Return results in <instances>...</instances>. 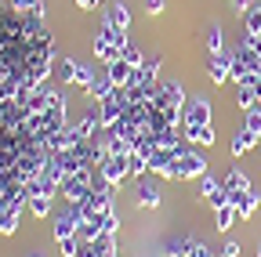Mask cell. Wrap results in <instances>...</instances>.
Masks as SVG:
<instances>
[{
  "label": "cell",
  "instance_id": "cell-36",
  "mask_svg": "<svg viewBox=\"0 0 261 257\" xmlns=\"http://www.w3.org/2000/svg\"><path fill=\"white\" fill-rule=\"evenodd\" d=\"M33 257H44V253H33Z\"/></svg>",
  "mask_w": 261,
  "mask_h": 257
},
{
  "label": "cell",
  "instance_id": "cell-13",
  "mask_svg": "<svg viewBox=\"0 0 261 257\" xmlns=\"http://www.w3.org/2000/svg\"><path fill=\"white\" fill-rule=\"evenodd\" d=\"M106 73H109V80H113V87H116V91H123V87L135 83V69H130L123 58H120V62H113V66H106Z\"/></svg>",
  "mask_w": 261,
  "mask_h": 257
},
{
  "label": "cell",
  "instance_id": "cell-34",
  "mask_svg": "<svg viewBox=\"0 0 261 257\" xmlns=\"http://www.w3.org/2000/svg\"><path fill=\"white\" fill-rule=\"evenodd\" d=\"M102 4H106V0H76V8H80V11H98Z\"/></svg>",
  "mask_w": 261,
  "mask_h": 257
},
{
  "label": "cell",
  "instance_id": "cell-33",
  "mask_svg": "<svg viewBox=\"0 0 261 257\" xmlns=\"http://www.w3.org/2000/svg\"><path fill=\"white\" fill-rule=\"evenodd\" d=\"M218 253H221V257H240V243H236V239H225Z\"/></svg>",
  "mask_w": 261,
  "mask_h": 257
},
{
  "label": "cell",
  "instance_id": "cell-14",
  "mask_svg": "<svg viewBox=\"0 0 261 257\" xmlns=\"http://www.w3.org/2000/svg\"><path fill=\"white\" fill-rule=\"evenodd\" d=\"M94 37H102V40H109V44H116V47L130 44V40H127V29L113 25V22H109V15H102V22H98V33H94Z\"/></svg>",
  "mask_w": 261,
  "mask_h": 257
},
{
  "label": "cell",
  "instance_id": "cell-11",
  "mask_svg": "<svg viewBox=\"0 0 261 257\" xmlns=\"http://www.w3.org/2000/svg\"><path fill=\"white\" fill-rule=\"evenodd\" d=\"M181 134H185V141L196 145V149H211V145H214V123H203V127H185V123H181Z\"/></svg>",
  "mask_w": 261,
  "mask_h": 257
},
{
  "label": "cell",
  "instance_id": "cell-28",
  "mask_svg": "<svg viewBox=\"0 0 261 257\" xmlns=\"http://www.w3.org/2000/svg\"><path fill=\"white\" fill-rule=\"evenodd\" d=\"M240 47L250 51L254 58H261V33H243V37H240Z\"/></svg>",
  "mask_w": 261,
  "mask_h": 257
},
{
  "label": "cell",
  "instance_id": "cell-22",
  "mask_svg": "<svg viewBox=\"0 0 261 257\" xmlns=\"http://www.w3.org/2000/svg\"><path fill=\"white\" fill-rule=\"evenodd\" d=\"M106 15H109V22H113V25L130 29V11H127L123 4H109V8H106Z\"/></svg>",
  "mask_w": 261,
  "mask_h": 257
},
{
  "label": "cell",
  "instance_id": "cell-10",
  "mask_svg": "<svg viewBox=\"0 0 261 257\" xmlns=\"http://www.w3.org/2000/svg\"><path fill=\"white\" fill-rule=\"evenodd\" d=\"M228 69H232V51L211 54V62H207V80H214V83H225V80H228Z\"/></svg>",
  "mask_w": 261,
  "mask_h": 257
},
{
  "label": "cell",
  "instance_id": "cell-20",
  "mask_svg": "<svg viewBox=\"0 0 261 257\" xmlns=\"http://www.w3.org/2000/svg\"><path fill=\"white\" fill-rule=\"evenodd\" d=\"M51 203H55V196H29L25 210H29L33 217H47V214H51Z\"/></svg>",
  "mask_w": 261,
  "mask_h": 257
},
{
  "label": "cell",
  "instance_id": "cell-17",
  "mask_svg": "<svg viewBox=\"0 0 261 257\" xmlns=\"http://www.w3.org/2000/svg\"><path fill=\"white\" fill-rule=\"evenodd\" d=\"M4 4L11 8V11H18V15H33V18H44V0H4Z\"/></svg>",
  "mask_w": 261,
  "mask_h": 257
},
{
  "label": "cell",
  "instance_id": "cell-8",
  "mask_svg": "<svg viewBox=\"0 0 261 257\" xmlns=\"http://www.w3.org/2000/svg\"><path fill=\"white\" fill-rule=\"evenodd\" d=\"M113 91H116V87H113L109 73L102 69V73H94V80H91V83L84 87V98H87V102H106V98H109Z\"/></svg>",
  "mask_w": 261,
  "mask_h": 257
},
{
  "label": "cell",
  "instance_id": "cell-25",
  "mask_svg": "<svg viewBox=\"0 0 261 257\" xmlns=\"http://www.w3.org/2000/svg\"><path fill=\"white\" fill-rule=\"evenodd\" d=\"M138 207L156 210V207H160V192H156V188H149V185H142V188H138Z\"/></svg>",
  "mask_w": 261,
  "mask_h": 257
},
{
  "label": "cell",
  "instance_id": "cell-31",
  "mask_svg": "<svg viewBox=\"0 0 261 257\" xmlns=\"http://www.w3.org/2000/svg\"><path fill=\"white\" fill-rule=\"evenodd\" d=\"M243 127H250V131H257V134H261V105H254V109H247V112H243Z\"/></svg>",
  "mask_w": 261,
  "mask_h": 257
},
{
  "label": "cell",
  "instance_id": "cell-1",
  "mask_svg": "<svg viewBox=\"0 0 261 257\" xmlns=\"http://www.w3.org/2000/svg\"><path fill=\"white\" fill-rule=\"evenodd\" d=\"M203 174H207V159H203L200 149H185V152H178L174 170H171V181H200Z\"/></svg>",
  "mask_w": 261,
  "mask_h": 257
},
{
  "label": "cell",
  "instance_id": "cell-3",
  "mask_svg": "<svg viewBox=\"0 0 261 257\" xmlns=\"http://www.w3.org/2000/svg\"><path fill=\"white\" fill-rule=\"evenodd\" d=\"M221 181H225V188H228V203H236V207L243 203V196H250V192H254V188H250V178H247L240 167H232Z\"/></svg>",
  "mask_w": 261,
  "mask_h": 257
},
{
  "label": "cell",
  "instance_id": "cell-21",
  "mask_svg": "<svg viewBox=\"0 0 261 257\" xmlns=\"http://www.w3.org/2000/svg\"><path fill=\"white\" fill-rule=\"evenodd\" d=\"M240 22H243V33H261V8L250 4V8L240 15Z\"/></svg>",
  "mask_w": 261,
  "mask_h": 257
},
{
  "label": "cell",
  "instance_id": "cell-6",
  "mask_svg": "<svg viewBox=\"0 0 261 257\" xmlns=\"http://www.w3.org/2000/svg\"><path fill=\"white\" fill-rule=\"evenodd\" d=\"M185 127H203V123H214V109H211V102L207 98H192V102H185V120H181Z\"/></svg>",
  "mask_w": 261,
  "mask_h": 257
},
{
  "label": "cell",
  "instance_id": "cell-35",
  "mask_svg": "<svg viewBox=\"0 0 261 257\" xmlns=\"http://www.w3.org/2000/svg\"><path fill=\"white\" fill-rule=\"evenodd\" d=\"M228 4H232V11H236V15H243V11L254 4V0H228Z\"/></svg>",
  "mask_w": 261,
  "mask_h": 257
},
{
  "label": "cell",
  "instance_id": "cell-18",
  "mask_svg": "<svg viewBox=\"0 0 261 257\" xmlns=\"http://www.w3.org/2000/svg\"><path fill=\"white\" fill-rule=\"evenodd\" d=\"M55 69H58V80L69 87V83H76V73H80V62L76 58H58L55 62Z\"/></svg>",
  "mask_w": 261,
  "mask_h": 257
},
{
  "label": "cell",
  "instance_id": "cell-12",
  "mask_svg": "<svg viewBox=\"0 0 261 257\" xmlns=\"http://www.w3.org/2000/svg\"><path fill=\"white\" fill-rule=\"evenodd\" d=\"M98 174H102L106 181H113V185H120L123 178H130V170H127V156H109L102 167H98Z\"/></svg>",
  "mask_w": 261,
  "mask_h": 257
},
{
  "label": "cell",
  "instance_id": "cell-2",
  "mask_svg": "<svg viewBox=\"0 0 261 257\" xmlns=\"http://www.w3.org/2000/svg\"><path fill=\"white\" fill-rule=\"evenodd\" d=\"M94 170H98V167H80V170H73L69 178L62 181V199H65V203H80L84 196H91Z\"/></svg>",
  "mask_w": 261,
  "mask_h": 257
},
{
  "label": "cell",
  "instance_id": "cell-30",
  "mask_svg": "<svg viewBox=\"0 0 261 257\" xmlns=\"http://www.w3.org/2000/svg\"><path fill=\"white\" fill-rule=\"evenodd\" d=\"M98 257H116V236H98Z\"/></svg>",
  "mask_w": 261,
  "mask_h": 257
},
{
  "label": "cell",
  "instance_id": "cell-37",
  "mask_svg": "<svg viewBox=\"0 0 261 257\" xmlns=\"http://www.w3.org/2000/svg\"><path fill=\"white\" fill-rule=\"evenodd\" d=\"M257 257H261V246H257Z\"/></svg>",
  "mask_w": 261,
  "mask_h": 257
},
{
  "label": "cell",
  "instance_id": "cell-4",
  "mask_svg": "<svg viewBox=\"0 0 261 257\" xmlns=\"http://www.w3.org/2000/svg\"><path fill=\"white\" fill-rule=\"evenodd\" d=\"M200 196L211 203V210H218V207L228 203V188H225V181H218L214 174H203V178H200Z\"/></svg>",
  "mask_w": 261,
  "mask_h": 257
},
{
  "label": "cell",
  "instance_id": "cell-19",
  "mask_svg": "<svg viewBox=\"0 0 261 257\" xmlns=\"http://www.w3.org/2000/svg\"><path fill=\"white\" fill-rule=\"evenodd\" d=\"M18 207H0V236H15L18 232Z\"/></svg>",
  "mask_w": 261,
  "mask_h": 257
},
{
  "label": "cell",
  "instance_id": "cell-29",
  "mask_svg": "<svg viewBox=\"0 0 261 257\" xmlns=\"http://www.w3.org/2000/svg\"><path fill=\"white\" fill-rule=\"evenodd\" d=\"M257 203H261V196H257V192H250V196H243V203L236 207V210H240V217H254Z\"/></svg>",
  "mask_w": 261,
  "mask_h": 257
},
{
  "label": "cell",
  "instance_id": "cell-26",
  "mask_svg": "<svg viewBox=\"0 0 261 257\" xmlns=\"http://www.w3.org/2000/svg\"><path fill=\"white\" fill-rule=\"evenodd\" d=\"M98 221H102V236H116V232H120V217H116L113 207L102 210V217H98Z\"/></svg>",
  "mask_w": 261,
  "mask_h": 257
},
{
  "label": "cell",
  "instance_id": "cell-9",
  "mask_svg": "<svg viewBox=\"0 0 261 257\" xmlns=\"http://www.w3.org/2000/svg\"><path fill=\"white\" fill-rule=\"evenodd\" d=\"M174 159H178V152H174V149H160V145H156V152L149 156V170L171 181V170H174Z\"/></svg>",
  "mask_w": 261,
  "mask_h": 257
},
{
  "label": "cell",
  "instance_id": "cell-23",
  "mask_svg": "<svg viewBox=\"0 0 261 257\" xmlns=\"http://www.w3.org/2000/svg\"><path fill=\"white\" fill-rule=\"evenodd\" d=\"M207 51H211V54H221V51H225V33H221L218 22L207 29Z\"/></svg>",
  "mask_w": 261,
  "mask_h": 257
},
{
  "label": "cell",
  "instance_id": "cell-7",
  "mask_svg": "<svg viewBox=\"0 0 261 257\" xmlns=\"http://www.w3.org/2000/svg\"><path fill=\"white\" fill-rule=\"evenodd\" d=\"M257 145H261V134L250 131V127H240V131L232 134V141H228V152H232V159H240L243 152H250V149H257Z\"/></svg>",
  "mask_w": 261,
  "mask_h": 257
},
{
  "label": "cell",
  "instance_id": "cell-38",
  "mask_svg": "<svg viewBox=\"0 0 261 257\" xmlns=\"http://www.w3.org/2000/svg\"><path fill=\"white\" fill-rule=\"evenodd\" d=\"M257 152H261V145H257Z\"/></svg>",
  "mask_w": 261,
  "mask_h": 257
},
{
  "label": "cell",
  "instance_id": "cell-32",
  "mask_svg": "<svg viewBox=\"0 0 261 257\" xmlns=\"http://www.w3.org/2000/svg\"><path fill=\"white\" fill-rule=\"evenodd\" d=\"M76 257H98V239H84L80 250H76Z\"/></svg>",
  "mask_w": 261,
  "mask_h": 257
},
{
  "label": "cell",
  "instance_id": "cell-27",
  "mask_svg": "<svg viewBox=\"0 0 261 257\" xmlns=\"http://www.w3.org/2000/svg\"><path fill=\"white\" fill-rule=\"evenodd\" d=\"M120 58L127 62V66H130V69H138V66H142V62H145V54H142V51H138L135 44H123V47H120Z\"/></svg>",
  "mask_w": 261,
  "mask_h": 257
},
{
  "label": "cell",
  "instance_id": "cell-16",
  "mask_svg": "<svg viewBox=\"0 0 261 257\" xmlns=\"http://www.w3.org/2000/svg\"><path fill=\"white\" fill-rule=\"evenodd\" d=\"M236 217H240L236 203H225V207H218V210H214V232H228V229L236 224Z\"/></svg>",
  "mask_w": 261,
  "mask_h": 257
},
{
  "label": "cell",
  "instance_id": "cell-5",
  "mask_svg": "<svg viewBox=\"0 0 261 257\" xmlns=\"http://www.w3.org/2000/svg\"><path fill=\"white\" fill-rule=\"evenodd\" d=\"M123 116V98H120V91H113L106 102H98V120H102V131H113V127L120 123Z\"/></svg>",
  "mask_w": 261,
  "mask_h": 257
},
{
  "label": "cell",
  "instance_id": "cell-24",
  "mask_svg": "<svg viewBox=\"0 0 261 257\" xmlns=\"http://www.w3.org/2000/svg\"><path fill=\"white\" fill-rule=\"evenodd\" d=\"M127 170H130V178H142V174L149 170V159H145L142 152H130V156H127Z\"/></svg>",
  "mask_w": 261,
  "mask_h": 257
},
{
  "label": "cell",
  "instance_id": "cell-15",
  "mask_svg": "<svg viewBox=\"0 0 261 257\" xmlns=\"http://www.w3.org/2000/svg\"><path fill=\"white\" fill-rule=\"evenodd\" d=\"M91 51H94V58L102 62V66H113V62H120V47H116V44H109V40H102V37H94Z\"/></svg>",
  "mask_w": 261,
  "mask_h": 257
}]
</instances>
